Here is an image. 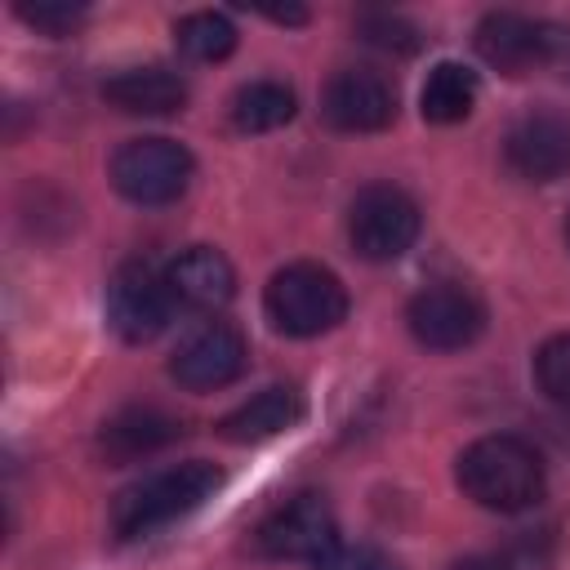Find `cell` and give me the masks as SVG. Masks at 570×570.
<instances>
[{"mask_svg": "<svg viewBox=\"0 0 570 570\" xmlns=\"http://www.w3.org/2000/svg\"><path fill=\"white\" fill-rule=\"evenodd\" d=\"M174 294L169 281L156 263L147 258H129L111 272L107 281V325L116 330V338L125 343H151L169 330L174 321Z\"/></svg>", "mask_w": 570, "mask_h": 570, "instance_id": "obj_6", "label": "cell"}, {"mask_svg": "<svg viewBox=\"0 0 570 570\" xmlns=\"http://www.w3.org/2000/svg\"><path fill=\"white\" fill-rule=\"evenodd\" d=\"M316 570H401L387 552H379V548H365V543H356V548H334L330 557H321L316 561Z\"/></svg>", "mask_w": 570, "mask_h": 570, "instance_id": "obj_23", "label": "cell"}, {"mask_svg": "<svg viewBox=\"0 0 570 570\" xmlns=\"http://www.w3.org/2000/svg\"><path fill=\"white\" fill-rule=\"evenodd\" d=\"M454 481L472 503H481L490 512H525L548 490V472H543L539 450L512 432L476 436L459 454Z\"/></svg>", "mask_w": 570, "mask_h": 570, "instance_id": "obj_1", "label": "cell"}, {"mask_svg": "<svg viewBox=\"0 0 570 570\" xmlns=\"http://www.w3.org/2000/svg\"><path fill=\"white\" fill-rule=\"evenodd\" d=\"M218 485H223V472L205 459H187V463H174L165 472H151L111 499V534L125 543L147 539L160 525L196 512L205 499H214Z\"/></svg>", "mask_w": 570, "mask_h": 570, "instance_id": "obj_2", "label": "cell"}, {"mask_svg": "<svg viewBox=\"0 0 570 570\" xmlns=\"http://www.w3.org/2000/svg\"><path fill=\"white\" fill-rule=\"evenodd\" d=\"M174 45L191 62H223L236 49V27L218 9H196V13H187V18L174 22Z\"/></svg>", "mask_w": 570, "mask_h": 570, "instance_id": "obj_19", "label": "cell"}, {"mask_svg": "<svg viewBox=\"0 0 570 570\" xmlns=\"http://www.w3.org/2000/svg\"><path fill=\"white\" fill-rule=\"evenodd\" d=\"M356 36H361L365 45L383 49V53H414V49L423 45L419 27L405 22L401 13H361V18H356Z\"/></svg>", "mask_w": 570, "mask_h": 570, "instance_id": "obj_21", "label": "cell"}, {"mask_svg": "<svg viewBox=\"0 0 570 570\" xmlns=\"http://www.w3.org/2000/svg\"><path fill=\"white\" fill-rule=\"evenodd\" d=\"M503 160L525 183H557L570 174V116L525 111L503 134Z\"/></svg>", "mask_w": 570, "mask_h": 570, "instance_id": "obj_11", "label": "cell"}, {"mask_svg": "<svg viewBox=\"0 0 570 570\" xmlns=\"http://www.w3.org/2000/svg\"><path fill=\"white\" fill-rule=\"evenodd\" d=\"M267 321L289 338H316L347 316V289L343 281L321 263H289L281 267L263 289Z\"/></svg>", "mask_w": 570, "mask_h": 570, "instance_id": "obj_3", "label": "cell"}, {"mask_svg": "<svg viewBox=\"0 0 570 570\" xmlns=\"http://www.w3.org/2000/svg\"><path fill=\"white\" fill-rule=\"evenodd\" d=\"M566 245H570V218H566Z\"/></svg>", "mask_w": 570, "mask_h": 570, "instance_id": "obj_27", "label": "cell"}, {"mask_svg": "<svg viewBox=\"0 0 570 570\" xmlns=\"http://www.w3.org/2000/svg\"><path fill=\"white\" fill-rule=\"evenodd\" d=\"M303 414H307L303 392L294 383H272V387L254 392L249 401H240L236 410H227L214 423V432L223 441H232V445H258V441H272V436L289 432V428H298Z\"/></svg>", "mask_w": 570, "mask_h": 570, "instance_id": "obj_13", "label": "cell"}, {"mask_svg": "<svg viewBox=\"0 0 570 570\" xmlns=\"http://www.w3.org/2000/svg\"><path fill=\"white\" fill-rule=\"evenodd\" d=\"M18 18L45 36H67L85 18V4H18Z\"/></svg>", "mask_w": 570, "mask_h": 570, "instance_id": "obj_22", "label": "cell"}, {"mask_svg": "<svg viewBox=\"0 0 570 570\" xmlns=\"http://www.w3.org/2000/svg\"><path fill=\"white\" fill-rule=\"evenodd\" d=\"M294 111H298L294 89L281 80H249L232 98V125L240 134H272V129L289 125Z\"/></svg>", "mask_w": 570, "mask_h": 570, "instance_id": "obj_18", "label": "cell"}, {"mask_svg": "<svg viewBox=\"0 0 570 570\" xmlns=\"http://www.w3.org/2000/svg\"><path fill=\"white\" fill-rule=\"evenodd\" d=\"M254 548L272 561H321L338 548V521L321 494H294L281 508H272L258 530Z\"/></svg>", "mask_w": 570, "mask_h": 570, "instance_id": "obj_8", "label": "cell"}, {"mask_svg": "<svg viewBox=\"0 0 570 570\" xmlns=\"http://www.w3.org/2000/svg\"><path fill=\"white\" fill-rule=\"evenodd\" d=\"M534 383H539V392L548 401L570 405V330L539 343V352H534Z\"/></svg>", "mask_w": 570, "mask_h": 570, "instance_id": "obj_20", "label": "cell"}, {"mask_svg": "<svg viewBox=\"0 0 570 570\" xmlns=\"http://www.w3.org/2000/svg\"><path fill=\"white\" fill-rule=\"evenodd\" d=\"M476 94H481V85H476V71L472 67H463V62H436L428 71L423 89H419V111L432 125H459V120L472 116Z\"/></svg>", "mask_w": 570, "mask_h": 570, "instance_id": "obj_17", "label": "cell"}, {"mask_svg": "<svg viewBox=\"0 0 570 570\" xmlns=\"http://www.w3.org/2000/svg\"><path fill=\"white\" fill-rule=\"evenodd\" d=\"M419 205L392 183H370L347 205V240L370 263H392L419 240Z\"/></svg>", "mask_w": 570, "mask_h": 570, "instance_id": "obj_5", "label": "cell"}, {"mask_svg": "<svg viewBox=\"0 0 570 570\" xmlns=\"http://www.w3.org/2000/svg\"><path fill=\"white\" fill-rule=\"evenodd\" d=\"M557 67H561V76L570 80V31H566V40H561V53H557Z\"/></svg>", "mask_w": 570, "mask_h": 570, "instance_id": "obj_26", "label": "cell"}, {"mask_svg": "<svg viewBox=\"0 0 570 570\" xmlns=\"http://www.w3.org/2000/svg\"><path fill=\"white\" fill-rule=\"evenodd\" d=\"M405 325L432 352H463L485 330V303L459 281H436L410 298Z\"/></svg>", "mask_w": 570, "mask_h": 570, "instance_id": "obj_9", "label": "cell"}, {"mask_svg": "<svg viewBox=\"0 0 570 570\" xmlns=\"http://www.w3.org/2000/svg\"><path fill=\"white\" fill-rule=\"evenodd\" d=\"M454 570H525V566L512 557H499V552H476V557L454 561Z\"/></svg>", "mask_w": 570, "mask_h": 570, "instance_id": "obj_24", "label": "cell"}, {"mask_svg": "<svg viewBox=\"0 0 570 570\" xmlns=\"http://www.w3.org/2000/svg\"><path fill=\"white\" fill-rule=\"evenodd\" d=\"M263 18H272V22H285V27H303L307 22V9H298V4H285V9H258Z\"/></svg>", "mask_w": 570, "mask_h": 570, "instance_id": "obj_25", "label": "cell"}, {"mask_svg": "<svg viewBox=\"0 0 570 570\" xmlns=\"http://www.w3.org/2000/svg\"><path fill=\"white\" fill-rule=\"evenodd\" d=\"M196 160L174 138H129L111 156V187L134 205H169L187 191Z\"/></svg>", "mask_w": 570, "mask_h": 570, "instance_id": "obj_4", "label": "cell"}, {"mask_svg": "<svg viewBox=\"0 0 570 570\" xmlns=\"http://www.w3.org/2000/svg\"><path fill=\"white\" fill-rule=\"evenodd\" d=\"M102 98L125 116H174L187 102V85L169 67H125L102 80Z\"/></svg>", "mask_w": 570, "mask_h": 570, "instance_id": "obj_16", "label": "cell"}, {"mask_svg": "<svg viewBox=\"0 0 570 570\" xmlns=\"http://www.w3.org/2000/svg\"><path fill=\"white\" fill-rule=\"evenodd\" d=\"M245 338L236 325L227 321H209L200 325L196 334H187L169 361V374L174 383H183L187 392H218L227 383H236L245 374Z\"/></svg>", "mask_w": 570, "mask_h": 570, "instance_id": "obj_10", "label": "cell"}, {"mask_svg": "<svg viewBox=\"0 0 570 570\" xmlns=\"http://www.w3.org/2000/svg\"><path fill=\"white\" fill-rule=\"evenodd\" d=\"M321 116L338 134H379L396 120V94L379 71L343 67L330 76V85L321 94Z\"/></svg>", "mask_w": 570, "mask_h": 570, "instance_id": "obj_12", "label": "cell"}, {"mask_svg": "<svg viewBox=\"0 0 570 570\" xmlns=\"http://www.w3.org/2000/svg\"><path fill=\"white\" fill-rule=\"evenodd\" d=\"M165 281H169V294L178 307H191V312H218L232 294H236V272L227 263L223 249L214 245H191L183 249L169 267H165Z\"/></svg>", "mask_w": 570, "mask_h": 570, "instance_id": "obj_15", "label": "cell"}, {"mask_svg": "<svg viewBox=\"0 0 570 570\" xmlns=\"http://www.w3.org/2000/svg\"><path fill=\"white\" fill-rule=\"evenodd\" d=\"M561 40H566L561 27L530 18V13H512V9L485 13L476 22V36H472L481 62H490L503 76H530L539 67H557Z\"/></svg>", "mask_w": 570, "mask_h": 570, "instance_id": "obj_7", "label": "cell"}, {"mask_svg": "<svg viewBox=\"0 0 570 570\" xmlns=\"http://www.w3.org/2000/svg\"><path fill=\"white\" fill-rule=\"evenodd\" d=\"M183 436V423L160 405H125L102 419L98 428V454L107 463H138L147 454H160Z\"/></svg>", "mask_w": 570, "mask_h": 570, "instance_id": "obj_14", "label": "cell"}]
</instances>
